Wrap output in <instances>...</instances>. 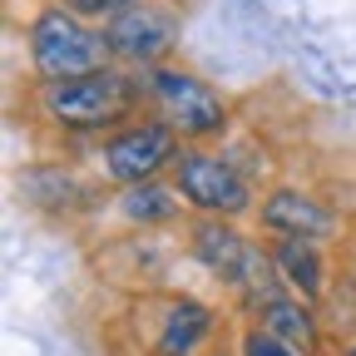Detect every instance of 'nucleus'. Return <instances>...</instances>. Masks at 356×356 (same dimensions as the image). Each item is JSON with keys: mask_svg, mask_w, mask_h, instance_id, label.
<instances>
[{"mask_svg": "<svg viewBox=\"0 0 356 356\" xmlns=\"http://www.w3.org/2000/svg\"><path fill=\"white\" fill-rule=\"evenodd\" d=\"M173 188L184 203H193L198 213H218V218H233L252 203L243 173L218 159V154H178L173 163Z\"/></svg>", "mask_w": 356, "mask_h": 356, "instance_id": "nucleus-5", "label": "nucleus"}, {"mask_svg": "<svg viewBox=\"0 0 356 356\" xmlns=\"http://www.w3.org/2000/svg\"><path fill=\"white\" fill-rule=\"evenodd\" d=\"M119 213L134 228H154V222L178 218V188H159V184H139V188H124Z\"/></svg>", "mask_w": 356, "mask_h": 356, "instance_id": "nucleus-10", "label": "nucleus"}, {"mask_svg": "<svg viewBox=\"0 0 356 356\" xmlns=\"http://www.w3.org/2000/svg\"><path fill=\"white\" fill-rule=\"evenodd\" d=\"M99 163L109 173V184H119V188L154 184L168 163H178V129L168 119H139L104 144Z\"/></svg>", "mask_w": 356, "mask_h": 356, "instance_id": "nucleus-3", "label": "nucleus"}, {"mask_svg": "<svg viewBox=\"0 0 356 356\" xmlns=\"http://www.w3.org/2000/svg\"><path fill=\"white\" fill-rule=\"evenodd\" d=\"M134 104H139V84L124 79L119 70H99V74L40 84V109L50 114L60 129H74V134L119 129L134 114Z\"/></svg>", "mask_w": 356, "mask_h": 356, "instance_id": "nucleus-1", "label": "nucleus"}, {"mask_svg": "<svg viewBox=\"0 0 356 356\" xmlns=\"http://www.w3.org/2000/svg\"><path fill=\"white\" fill-rule=\"evenodd\" d=\"M351 356H356V351H351Z\"/></svg>", "mask_w": 356, "mask_h": 356, "instance_id": "nucleus-15", "label": "nucleus"}, {"mask_svg": "<svg viewBox=\"0 0 356 356\" xmlns=\"http://www.w3.org/2000/svg\"><path fill=\"white\" fill-rule=\"evenodd\" d=\"M262 222H267L273 233H282V238H307V243L337 233L332 208H322L317 198H307V193H297V188H277L273 198H267V203H262Z\"/></svg>", "mask_w": 356, "mask_h": 356, "instance_id": "nucleus-7", "label": "nucleus"}, {"mask_svg": "<svg viewBox=\"0 0 356 356\" xmlns=\"http://www.w3.org/2000/svg\"><path fill=\"white\" fill-rule=\"evenodd\" d=\"M193 252L203 257V267L208 273H218L222 282H248V277H257V252L228 228V222H198V233H193Z\"/></svg>", "mask_w": 356, "mask_h": 356, "instance_id": "nucleus-8", "label": "nucleus"}, {"mask_svg": "<svg viewBox=\"0 0 356 356\" xmlns=\"http://www.w3.org/2000/svg\"><path fill=\"white\" fill-rule=\"evenodd\" d=\"M243 356H292V341H282L277 332L257 327V332L243 337Z\"/></svg>", "mask_w": 356, "mask_h": 356, "instance_id": "nucleus-13", "label": "nucleus"}, {"mask_svg": "<svg viewBox=\"0 0 356 356\" xmlns=\"http://www.w3.org/2000/svg\"><path fill=\"white\" fill-rule=\"evenodd\" d=\"M213 332V312L203 302H168L163 327H159V356H193L203 346V337Z\"/></svg>", "mask_w": 356, "mask_h": 356, "instance_id": "nucleus-9", "label": "nucleus"}, {"mask_svg": "<svg viewBox=\"0 0 356 356\" xmlns=\"http://www.w3.org/2000/svg\"><path fill=\"white\" fill-rule=\"evenodd\" d=\"M149 89H154V99L163 104V119L178 134H188V139H213V134H222V124H228V109H222L218 89L203 84L188 70H154Z\"/></svg>", "mask_w": 356, "mask_h": 356, "instance_id": "nucleus-4", "label": "nucleus"}, {"mask_svg": "<svg viewBox=\"0 0 356 356\" xmlns=\"http://www.w3.org/2000/svg\"><path fill=\"white\" fill-rule=\"evenodd\" d=\"M262 327L277 332L292 346H312V341H317V322H312V312L302 302H287V297H277V302L262 307Z\"/></svg>", "mask_w": 356, "mask_h": 356, "instance_id": "nucleus-12", "label": "nucleus"}, {"mask_svg": "<svg viewBox=\"0 0 356 356\" xmlns=\"http://www.w3.org/2000/svg\"><path fill=\"white\" fill-rule=\"evenodd\" d=\"M104 44L114 60H134V65H154L178 44V20L159 6H134L124 15H114L104 25Z\"/></svg>", "mask_w": 356, "mask_h": 356, "instance_id": "nucleus-6", "label": "nucleus"}, {"mask_svg": "<svg viewBox=\"0 0 356 356\" xmlns=\"http://www.w3.org/2000/svg\"><path fill=\"white\" fill-rule=\"evenodd\" d=\"M277 273L302 292V297H317L322 292V257H317V248H312L307 238H282V248H277Z\"/></svg>", "mask_w": 356, "mask_h": 356, "instance_id": "nucleus-11", "label": "nucleus"}, {"mask_svg": "<svg viewBox=\"0 0 356 356\" xmlns=\"http://www.w3.org/2000/svg\"><path fill=\"white\" fill-rule=\"evenodd\" d=\"M134 6H139V0H70V10L74 15H124V10H134Z\"/></svg>", "mask_w": 356, "mask_h": 356, "instance_id": "nucleus-14", "label": "nucleus"}, {"mask_svg": "<svg viewBox=\"0 0 356 356\" xmlns=\"http://www.w3.org/2000/svg\"><path fill=\"white\" fill-rule=\"evenodd\" d=\"M30 65H35V74L44 84L79 79V74H99V70H109L104 30H89L70 6L44 10L30 25Z\"/></svg>", "mask_w": 356, "mask_h": 356, "instance_id": "nucleus-2", "label": "nucleus"}]
</instances>
